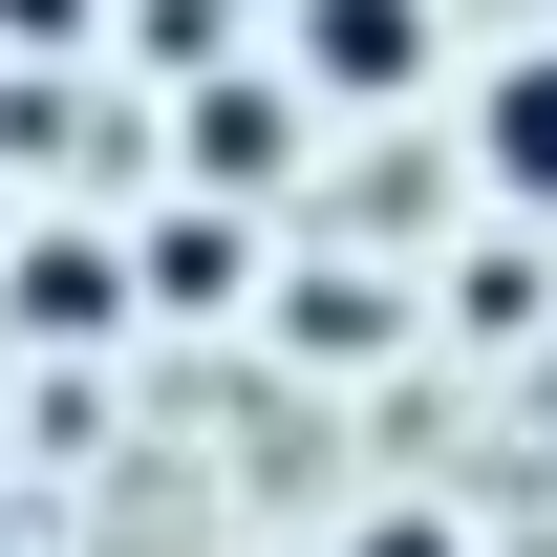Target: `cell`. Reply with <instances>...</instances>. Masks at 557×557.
I'll list each match as a JSON object with an SVG mask.
<instances>
[{
    "label": "cell",
    "mask_w": 557,
    "mask_h": 557,
    "mask_svg": "<svg viewBox=\"0 0 557 557\" xmlns=\"http://www.w3.org/2000/svg\"><path fill=\"white\" fill-rule=\"evenodd\" d=\"M429 65H450L429 0H278V86H300V108H408Z\"/></svg>",
    "instance_id": "1"
},
{
    "label": "cell",
    "mask_w": 557,
    "mask_h": 557,
    "mask_svg": "<svg viewBox=\"0 0 557 557\" xmlns=\"http://www.w3.org/2000/svg\"><path fill=\"white\" fill-rule=\"evenodd\" d=\"M300 129H322V108H300L278 65H194V129H172V172H194V214H258L278 172H300Z\"/></svg>",
    "instance_id": "2"
},
{
    "label": "cell",
    "mask_w": 557,
    "mask_h": 557,
    "mask_svg": "<svg viewBox=\"0 0 557 557\" xmlns=\"http://www.w3.org/2000/svg\"><path fill=\"white\" fill-rule=\"evenodd\" d=\"M472 172H493L515 214H557V44H515V65L472 86Z\"/></svg>",
    "instance_id": "3"
},
{
    "label": "cell",
    "mask_w": 557,
    "mask_h": 557,
    "mask_svg": "<svg viewBox=\"0 0 557 557\" xmlns=\"http://www.w3.org/2000/svg\"><path fill=\"white\" fill-rule=\"evenodd\" d=\"M0 278H22V344H86V322H129V258H108V236H65V214H44Z\"/></svg>",
    "instance_id": "4"
},
{
    "label": "cell",
    "mask_w": 557,
    "mask_h": 557,
    "mask_svg": "<svg viewBox=\"0 0 557 557\" xmlns=\"http://www.w3.org/2000/svg\"><path fill=\"white\" fill-rule=\"evenodd\" d=\"M129 300H172V322H214V300H236V214H172V236L129 258Z\"/></svg>",
    "instance_id": "5"
},
{
    "label": "cell",
    "mask_w": 557,
    "mask_h": 557,
    "mask_svg": "<svg viewBox=\"0 0 557 557\" xmlns=\"http://www.w3.org/2000/svg\"><path fill=\"white\" fill-rule=\"evenodd\" d=\"M108 22H129L150 65H214V22H236V0H108Z\"/></svg>",
    "instance_id": "6"
},
{
    "label": "cell",
    "mask_w": 557,
    "mask_h": 557,
    "mask_svg": "<svg viewBox=\"0 0 557 557\" xmlns=\"http://www.w3.org/2000/svg\"><path fill=\"white\" fill-rule=\"evenodd\" d=\"M0 44H108V0H0Z\"/></svg>",
    "instance_id": "7"
}]
</instances>
